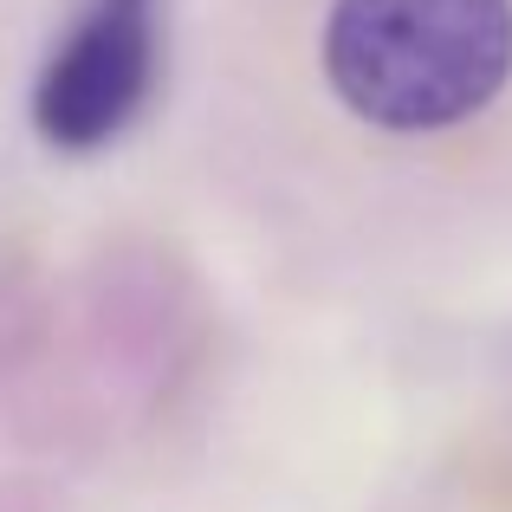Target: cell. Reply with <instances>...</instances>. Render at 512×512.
<instances>
[{"label":"cell","mask_w":512,"mask_h":512,"mask_svg":"<svg viewBox=\"0 0 512 512\" xmlns=\"http://www.w3.org/2000/svg\"><path fill=\"white\" fill-rule=\"evenodd\" d=\"M512 91V0H221L201 39L208 156L279 201L318 150L422 156Z\"/></svg>","instance_id":"6da1fadb"},{"label":"cell","mask_w":512,"mask_h":512,"mask_svg":"<svg viewBox=\"0 0 512 512\" xmlns=\"http://www.w3.org/2000/svg\"><path fill=\"white\" fill-rule=\"evenodd\" d=\"M163 85V0H78L26 85V124L46 150L117 143Z\"/></svg>","instance_id":"7a4b0ae2"},{"label":"cell","mask_w":512,"mask_h":512,"mask_svg":"<svg viewBox=\"0 0 512 512\" xmlns=\"http://www.w3.org/2000/svg\"><path fill=\"white\" fill-rule=\"evenodd\" d=\"M39 13H46V0H0V85H7L13 65L26 59V39H33Z\"/></svg>","instance_id":"3957f363"}]
</instances>
